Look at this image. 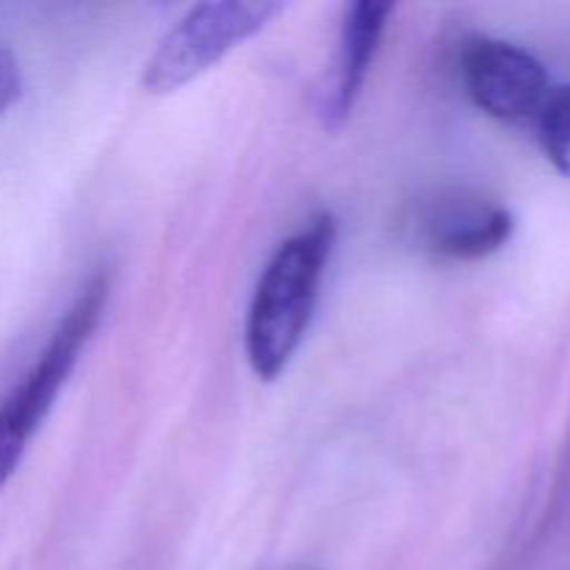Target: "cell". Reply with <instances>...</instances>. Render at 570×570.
Masks as SVG:
<instances>
[{"label":"cell","mask_w":570,"mask_h":570,"mask_svg":"<svg viewBox=\"0 0 570 570\" xmlns=\"http://www.w3.org/2000/svg\"><path fill=\"white\" fill-rule=\"evenodd\" d=\"M334 243L337 220L321 212L278 245L259 276L245 323V356L262 382H276L304 343Z\"/></svg>","instance_id":"obj_1"},{"label":"cell","mask_w":570,"mask_h":570,"mask_svg":"<svg viewBox=\"0 0 570 570\" xmlns=\"http://www.w3.org/2000/svg\"><path fill=\"white\" fill-rule=\"evenodd\" d=\"M106 298H109V273L100 271L76 295L37 362L0 401V490L17 473L28 443L65 390L83 345L89 343L104 317Z\"/></svg>","instance_id":"obj_2"},{"label":"cell","mask_w":570,"mask_h":570,"mask_svg":"<svg viewBox=\"0 0 570 570\" xmlns=\"http://www.w3.org/2000/svg\"><path fill=\"white\" fill-rule=\"evenodd\" d=\"M399 237L438 262H479L510 243L515 217L493 195L460 184L429 187L399 212Z\"/></svg>","instance_id":"obj_3"},{"label":"cell","mask_w":570,"mask_h":570,"mask_svg":"<svg viewBox=\"0 0 570 570\" xmlns=\"http://www.w3.org/2000/svg\"><path fill=\"white\" fill-rule=\"evenodd\" d=\"M282 3L271 0H212L189 9L148 59L142 83L148 92L167 95L187 87L217 65L228 50L256 37Z\"/></svg>","instance_id":"obj_4"},{"label":"cell","mask_w":570,"mask_h":570,"mask_svg":"<svg viewBox=\"0 0 570 570\" xmlns=\"http://www.w3.org/2000/svg\"><path fill=\"white\" fill-rule=\"evenodd\" d=\"M460 72L468 98L501 122L532 120L549 98L543 61L507 39L476 37L465 42Z\"/></svg>","instance_id":"obj_5"},{"label":"cell","mask_w":570,"mask_h":570,"mask_svg":"<svg viewBox=\"0 0 570 570\" xmlns=\"http://www.w3.org/2000/svg\"><path fill=\"white\" fill-rule=\"evenodd\" d=\"M393 11V3H373V0L345 6L343 28H340L337 70H334V81L321 106L326 128H340L354 115V106L360 100L362 87H365L367 72L376 61L379 48H382Z\"/></svg>","instance_id":"obj_6"},{"label":"cell","mask_w":570,"mask_h":570,"mask_svg":"<svg viewBox=\"0 0 570 570\" xmlns=\"http://www.w3.org/2000/svg\"><path fill=\"white\" fill-rule=\"evenodd\" d=\"M538 126L549 161L570 176V83L549 92L538 115Z\"/></svg>","instance_id":"obj_7"},{"label":"cell","mask_w":570,"mask_h":570,"mask_svg":"<svg viewBox=\"0 0 570 570\" xmlns=\"http://www.w3.org/2000/svg\"><path fill=\"white\" fill-rule=\"evenodd\" d=\"M22 92V72L20 61L11 53L6 45H0V115H3L9 106L17 104Z\"/></svg>","instance_id":"obj_8"}]
</instances>
